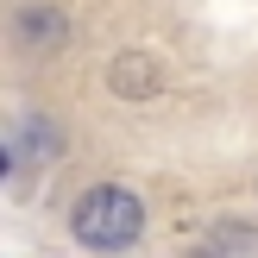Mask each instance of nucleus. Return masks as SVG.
Segmentation results:
<instances>
[{
  "instance_id": "1",
  "label": "nucleus",
  "mask_w": 258,
  "mask_h": 258,
  "mask_svg": "<svg viewBox=\"0 0 258 258\" xmlns=\"http://www.w3.org/2000/svg\"><path fill=\"white\" fill-rule=\"evenodd\" d=\"M70 233H76V246H88V252H126L145 233V202H139L133 189H120V183H95V189L76 196Z\"/></svg>"
},
{
  "instance_id": "2",
  "label": "nucleus",
  "mask_w": 258,
  "mask_h": 258,
  "mask_svg": "<svg viewBox=\"0 0 258 258\" xmlns=\"http://www.w3.org/2000/svg\"><path fill=\"white\" fill-rule=\"evenodd\" d=\"M107 88H113L120 101H151V95L164 88V70H158L151 50H120L113 70H107Z\"/></svg>"
},
{
  "instance_id": "3",
  "label": "nucleus",
  "mask_w": 258,
  "mask_h": 258,
  "mask_svg": "<svg viewBox=\"0 0 258 258\" xmlns=\"http://www.w3.org/2000/svg\"><path fill=\"white\" fill-rule=\"evenodd\" d=\"M13 38H19V50L44 57V50H63L70 25H63V13L50 7V0H32V7H19V19H13Z\"/></svg>"
},
{
  "instance_id": "4",
  "label": "nucleus",
  "mask_w": 258,
  "mask_h": 258,
  "mask_svg": "<svg viewBox=\"0 0 258 258\" xmlns=\"http://www.w3.org/2000/svg\"><path fill=\"white\" fill-rule=\"evenodd\" d=\"M63 151V133L50 120H25L19 126V139L7 145V170H19V158H57Z\"/></svg>"
}]
</instances>
